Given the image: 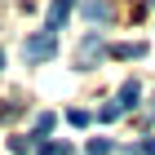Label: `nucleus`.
Here are the masks:
<instances>
[{
	"instance_id": "8",
	"label": "nucleus",
	"mask_w": 155,
	"mask_h": 155,
	"mask_svg": "<svg viewBox=\"0 0 155 155\" xmlns=\"http://www.w3.org/2000/svg\"><path fill=\"white\" fill-rule=\"evenodd\" d=\"M49 129H53V115H49V111H45V115H40V120H36V137H45V133H49Z\"/></svg>"
},
{
	"instance_id": "5",
	"label": "nucleus",
	"mask_w": 155,
	"mask_h": 155,
	"mask_svg": "<svg viewBox=\"0 0 155 155\" xmlns=\"http://www.w3.org/2000/svg\"><path fill=\"white\" fill-rule=\"evenodd\" d=\"M111 53H115V58H142V45H115Z\"/></svg>"
},
{
	"instance_id": "1",
	"label": "nucleus",
	"mask_w": 155,
	"mask_h": 155,
	"mask_svg": "<svg viewBox=\"0 0 155 155\" xmlns=\"http://www.w3.org/2000/svg\"><path fill=\"white\" fill-rule=\"evenodd\" d=\"M53 49H58V31H36V36H27V45H22V58L27 62H45V58H53Z\"/></svg>"
},
{
	"instance_id": "4",
	"label": "nucleus",
	"mask_w": 155,
	"mask_h": 155,
	"mask_svg": "<svg viewBox=\"0 0 155 155\" xmlns=\"http://www.w3.org/2000/svg\"><path fill=\"white\" fill-rule=\"evenodd\" d=\"M93 58H102V40H97V36H89V40L80 45V67H89Z\"/></svg>"
},
{
	"instance_id": "10",
	"label": "nucleus",
	"mask_w": 155,
	"mask_h": 155,
	"mask_svg": "<svg viewBox=\"0 0 155 155\" xmlns=\"http://www.w3.org/2000/svg\"><path fill=\"white\" fill-rule=\"evenodd\" d=\"M133 155H155V137H146V142L133 146Z\"/></svg>"
},
{
	"instance_id": "9",
	"label": "nucleus",
	"mask_w": 155,
	"mask_h": 155,
	"mask_svg": "<svg viewBox=\"0 0 155 155\" xmlns=\"http://www.w3.org/2000/svg\"><path fill=\"white\" fill-rule=\"evenodd\" d=\"M67 120H71L75 129H84V124H89V111H67Z\"/></svg>"
},
{
	"instance_id": "11",
	"label": "nucleus",
	"mask_w": 155,
	"mask_h": 155,
	"mask_svg": "<svg viewBox=\"0 0 155 155\" xmlns=\"http://www.w3.org/2000/svg\"><path fill=\"white\" fill-rule=\"evenodd\" d=\"M0 67H5V53H0Z\"/></svg>"
},
{
	"instance_id": "7",
	"label": "nucleus",
	"mask_w": 155,
	"mask_h": 155,
	"mask_svg": "<svg viewBox=\"0 0 155 155\" xmlns=\"http://www.w3.org/2000/svg\"><path fill=\"white\" fill-rule=\"evenodd\" d=\"M89 155H111V142L107 137H93V142H89Z\"/></svg>"
},
{
	"instance_id": "6",
	"label": "nucleus",
	"mask_w": 155,
	"mask_h": 155,
	"mask_svg": "<svg viewBox=\"0 0 155 155\" xmlns=\"http://www.w3.org/2000/svg\"><path fill=\"white\" fill-rule=\"evenodd\" d=\"M40 155H71V146H67V142H45V146H40Z\"/></svg>"
},
{
	"instance_id": "3",
	"label": "nucleus",
	"mask_w": 155,
	"mask_h": 155,
	"mask_svg": "<svg viewBox=\"0 0 155 155\" xmlns=\"http://www.w3.org/2000/svg\"><path fill=\"white\" fill-rule=\"evenodd\" d=\"M84 18H89V22H107V18H111V5H107V0H89V5H84Z\"/></svg>"
},
{
	"instance_id": "2",
	"label": "nucleus",
	"mask_w": 155,
	"mask_h": 155,
	"mask_svg": "<svg viewBox=\"0 0 155 155\" xmlns=\"http://www.w3.org/2000/svg\"><path fill=\"white\" fill-rule=\"evenodd\" d=\"M137 97H142V84L129 80V84H120V102H115V107L120 111H124V107H137Z\"/></svg>"
}]
</instances>
